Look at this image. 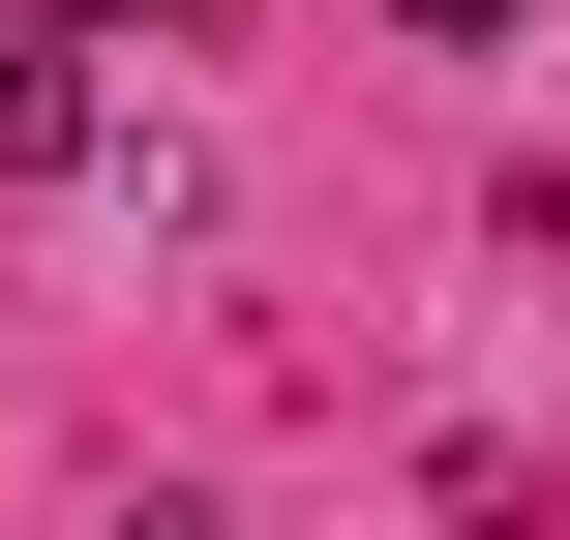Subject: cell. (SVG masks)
Instances as JSON below:
<instances>
[{
  "instance_id": "obj_1",
  "label": "cell",
  "mask_w": 570,
  "mask_h": 540,
  "mask_svg": "<svg viewBox=\"0 0 570 540\" xmlns=\"http://www.w3.org/2000/svg\"><path fill=\"white\" fill-rule=\"evenodd\" d=\"M90 150H120V120H90V30L0 0V180H90Z\"/></svg>"
},
{
  "instance_id": "obj_2",
  "label": "cell",
  "mask_w": 570,
  "mask_h": 540,
  "mask_svg": "<svg viewBox=\"0 0 570 540\" xmlns=\"http://www.w3.org/2000/svg\"><path fill=\"white\" fill-rule=\"evenodd\" d=\"M60 30H90V60H120V30H210V0H60Z\"/></svg>"
},
{
  "instance_id": "obj_3",
  "label": "cell",
  "mask_w": 570,
  "mask_h": 540,
  "mask_svg": "<svg viewBox=\"0 0 570 540\" xmlns=\"http://www.w3.org/2000/svg\"><path fill=\"white\" fill-rule=\"evenodd\" d=\"M120 540H240V511H120Z\"/></svg>"
}]
</instances>
